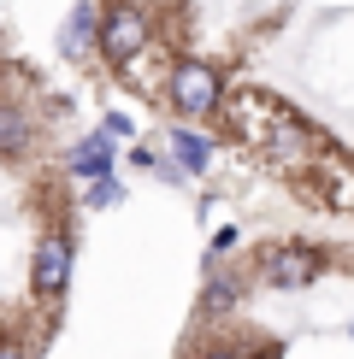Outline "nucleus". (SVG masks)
<instances>
[{"instance_id": "1", "label": "nucleus", "mask_w": 354, "mask_h": 359, "mask_svg": "<svg viewBox=\"0 0 354 359\" xmlns=\"http://www.w3.org/2000/svg\"><path fill=\"white\" fill-rule=\"evenodd\" d=\"M166 95H171V107L183 118H206V112H218V100H225V83H218V71L206 65V59H177Z\"/></svg>"}, {"instance_id": "2", "label": "nucleus", "mask_w": 354, "mask_h": 359, "mask_svg": "<svg viewBox=\"0 0 354 359\" xmlns=\"http://www.w3.org/2000/svg\"><path fill=\"white\" fill-rule=\"evenodd\" d=\"M148 12L142 6H112L107 24H100V53L112 59V65H136V59L148 53Z\"/></svg>"}, {"instance_id": "3", "label": "nucleus", "mask_w": 354, "mask_h": 359, "mask_svg": "<svg viewBox=\"0 0 354 359\" xmlns=\"http://www.w3.org/2000/svg\"><path fill=\"white\" fill-rule=\"evenodd\" d=\"M71 265H77V253H71L65 236H41V242H36V259H29V283H36L41 301H59V294L71 289Z\"/></svg>"}, {"instance_id": "4", "label": "nucleus", "mask_w": 354, "mask_h": 359, "mask_svg": "<svg viewBox=\"0 0 354 359\" xmlns=\"http://www.w3.org/2000/svg\"><path fill=\"white\" fill-rule=\"evenodd\" d=\"M324 271V259L307 242H284V248H272L260 259V277L272 283V289H307V283H313Z\"/></svg>"}, {"instance_id": "5", "label": "nucleus", "mask_w": 354, "mask_h": 359, "mask_svg": "<svg viewBox=\"0 0 354 359\" xmlns=\"http://www.w3.org/2000/svg\"><path fill=\"white\" fill-rule=\"evenodd\" d=\"M100 12H95V0H77V6L65 12V24H59V53L65 59H83L88 48H100Z\"/></svg>"}, {"instance_id": "6", "label": "nucleus", "mask_w": 354, "mask_h": 359, "mask_svg": "<svg viewBox=\"0 0 354 359\" xmlns=\"http://www.w3.org/2000/svg\"><path fill=\"white\" fill-rule=\"evenodd\" d=\"M71 171L88 177V183H95V177H112V136L107 130H95V136H83L71 147Z\"/></svg>"}, {"instance_id": "7", "label": "nucleus", "mask_w": 354, "mask_h": 359, "mask_svg": "<svg viewBox=\"0 0 354 359\" xmlns=\"http://www.w3.org/2000/svg\"><path fill=\"white\" fill-rule=\"evenodd\" d=\"M171 159H177V165H183L189 177H195V171L213 165V142L195 136V130H171Z\"/></svg>"}, {"instance_id": "8", "label": "nucleus", "mask_w": 354, "mask_h": 359, "mask_svg": "<svg viewBox=\"0 0 354 359\" xmlns=\"http://www.w3.org/2000/svg\"><path fill=\"white\" fill-rule=\"evenodd\" d=\"M29 118L18 112V107H0V159H24L29 154Z\"/></svg>"}, {"instance_id": "9", "label": "nucleus", "mask_w": 354, "mask_h": 359, "mask_svg": "<svg viewBox=\"0 0 354 359\" xmlns=\"http://www.w3.org/2000/svg\"><path fill=\"white\" fill-rule=\"evenodd\" d=\"M236 294H242V289H236V277H213V283H206V294H201V306L218 318V312L236 306Z\"/></svg>"}, {"instance_id": "10", "label": "nucleus", "mask_w": 354, "mask_h": 359, "mask_svg": "<svg viewBox=\"0 0 354 359\" xmlns=\"http://www.w3.org/2000/svg\"><path fill=\"white\" fill-rule=\"evenodd\" d=\"M112 201H124V183H118V177H95V189H88V206H112Z\"/></svg>"}, {"instance_id": "11", "label": "nucleus", "mask_w": 354, "mask_h": 359, "mask_svg": "<svg viewBox=\"0 0 354 359\" xmlns=\"http://www.w3.org/2000/svg\"><path fill=\"white\" fill-rule=\"evenodd\" d=\"M100 130H107L112 142H124V136H130V130H136V124H130L124 112H107V118H100Z\"/></svg>"}, {"instance_id": "12", "label": "nucleus", "mask_w": 354, "mask_h": 359, "mask_svg": "<svg viewBox=\"0 0 354 359\" xmlns=\"http://www.w3.org/2000/svg\"><path fill=\"white\" fill-rule=\"evenodd\" d=\"M0 359H24V348H12V341H0Z\"/></svg>"}, {"instance_id": "13", "label": "nucleus", "mask_w": 354, "mask_h": 359, "mask_svg": "<svg viewBox=\"0 0 354 359\" xmlns=\"http://www.w3.org/2000/svg\"><path fill=\"white\" fill-rule=\"evenodd\" d=\"M201 359H236V353H230V348H206Z\"/></svg>"}, {"instance_id": "14", "label": "nucleus", "mask_w": 354, "mask_h": 359, "mask_svg": "<svg viewBox=\"0 0 354 359\" xmlns=\"http://www.w3.org/2000/svg\"><path fill=\"white\" fill-rule=\"evenodd\" d=\"M348 336H354V324H348Z\"/></svg>"}]
</instances>
